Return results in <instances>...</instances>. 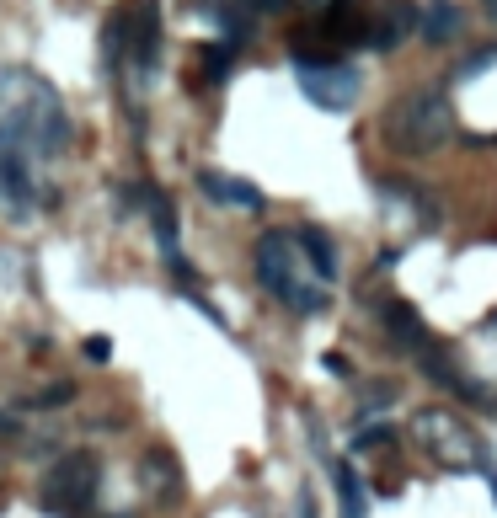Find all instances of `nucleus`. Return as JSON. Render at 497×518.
<instances>
[{"label": "nucleus", "instance_id": "9b49d317", "mask_svg": "<svg viewBox=\"0 0 497 518\" xmlns=\"http://www.w3.org/2000/svg\"><path fill=\"white\" fill-rule=\"evenodd\" d=\"M380 326H385V337H391L396 348H407V353L433 342V332L423 326V316H417V305H407V300H385L380 305Z\"/></svg>", "mask_w": 497, "mask_h": 518}, {"label": "nucleus", "instance_id": "423d86ee", "mask_svg": "<svg viewBox=\"0 0 497 518\" xmlns=\"http://www.w3.org/2000/svg\"><path fill=\"white\" fill-rule=\"evenodd\" d=\"M294 81H300V91L321 113H348V107L364 97V75L353 65H343V59H337V65H294Z\"/></svg>", "mask_w": 497, "mask_h": 518}, {"label": "nucleus", "instance_id": "aec40b11", "mask_svg": "<svg viewBox=\"0 0 497 518\" xmlns=\"http://www.w3.org/2000/svg\"><path fill=\"white\" fill-rule=\"evenodd\" d=\"M321 364H326V369H332V374H337V380H348V374H353V364H348V358H343V353H326V358H321Z\"/></svg>", "mask_w": 497, "mask_h": 518}, {"label": "nucleus", "instance_id": "393cba45", "mask_svg": "<svg viewBox=\"0 0 497 518\" xmlns=\"http://www.w3.org/2000/svg\"><path fill=\"white\" fill-rule=\"evenodd\" d=\"M487 332H492V337H497V310H492V321H487Z\"/></svg>", "mask_w": 497, "mask_h": 518}, {"label": "nucleus", "instance_id": "4be33fe9", "mask_svg": "<svg viewBox=\"0 0 497 518\" xmlns=\"http://www.w3.org/2000/svg\"><path fill=\"white\" fill-rule=\"evenodd\" d=\"M246 6H252V11H289L294 0H246Z\"/></svg>", "mask_w": 497, "mask_h": 518}, {"label": "nucleus", "instance_id": "ddd939ff", "mask_svg": "<svg viewBox=\"0 0 497 518\" xmlns=\"http://www.w3.org/2000/svg\"><path fill=\"white\" fill-rule=\"evenodd\" d=\"M417 33H423V43H433V49L455 43L460 38V6L455 0H428V6L417 11Z\"/></svg>", "mask_w": 497, "mask_h": 518}, {"label": "nucleus", "instance_id": "f03ea898", "mask_svg": "<svg viewBox=\"0 0 497 518\" xmlns=\"http://www.w3.org/2000/svg\"><path fill=\"white\" fill-rule=\"evenodd\" d=\"M380 134L396 155H433L455 139V107H449L444 91L417 86L407 97H396L380 118Z\"/></svg>", "mask_w": 497, "mask_h": 518}, {"label": "nucleus", "instance_id": "6ab92c4d", "mask_svg": "<svg viewBox=\"0 0 497 518\" xmlns=\"http://www.w3.org/2000/svg\"><path fill=\"white\" fill-rule=\"evenodd\" d=\"M81 353L91 358V364H107V358H113V342H107V337H86Z\"/></svg>", "mask_w": 497, "mask_h": 518}, {"label": "nucleus", "instance_id": "412c9836", "mask_svg": "<svg viewBox=\"0 0 497 518\" xmlns=\"http://www.w3.org/2000/svg\"><path fill=\"white\" fill-rule=\"evenodd\" d=\"M17 433H22V422H17V417H11V412H6V406H0V438H17Z\"/></svg>", "mask_w": 497, "mask_h": 518}, {"label": "nucleus", "instance_id": "1a4fd4ad", "mask_svg": "<svg viewBox=\"0 0 497 518\" xmlns=\"http://www.w3.org/2000/svg\"><path fill=\"white\" fill-rule=\"evenodd\" d=\"M198 193L220 203V209H246V214L262 209V187L246 177H230V171H198Z\"/></svg>", "mask_w": 497, "mask_h": 518}, {"label": "nucleus", "instance_id": "6e6552de", "mask_svg": "<svg viewBox=\"0 0 497 518\" xmlns=\"http://www.w3.org/2000/svg\"><path fill=\"white\" fill-rule=\"evenodd\" d=\"M139 486L150 492L155 508H177L182 492H188V481H182V465H177V454L172 449H145V460H139Z\"/></svg>", "mask_w": 497, "mask_h": 518}, {"label": "nucleus", "instance_id": "5701e85b", "mask_svg": "<svg viewBox=\"0 0 497 518\" xmlns=\"http://www.w3.org/2000/svg\"><path fill=\"white\" fill-rule=\"evenodd\" d=\"M294 508H300V518H316V502H310V492H300V502H294Z\"/></svg>", "mask_w": 497, "mask_h": 518}, {"label": "nucleus", "instance_id": "f8f14e48", "mask_svg": "<svg viewBox=\"0 0 497 518\" xmlns=\"http://www.w3.org/2000/svg\"><path fill=\"white\" fill-rule=\"evenodd\" d=\"M294 246H300V257L310 262V273H316V284H337V246H332V235L316 230V225H300L294 230Z\"/></svg>", "mask_w": 497, "mask_h": 518}, {"label": "nucleus", "instance_id": "2eb2a0df", "mask_svg": "<svg viewBox=\"0 0 497 518\" xmlns=\"http://www.w3.org/2000/svg\"><path fill=\"white\" fill-rule=\"evenodd\" d=\"M230 59H236V49H230V43H209V49H204V81H225Z\"/></svg>", "mask_w": 497, "mask_h": 518}, {"label": "nucleus", "instance_id": "b1692460", "mask_svg": "<svg viewBox=\"0 0 497 518\" xmlns=\"http://www.w3.org/2000/svg\"><path fill=\"white\" fill-rule=\"evenodd\" d=\"M481 11H487V17L497 22V0H481Z\"/></svg>", "mask_w": 497, "mask_h": 518}, {"label": "nucleus", "instance_id": "f3484780", "mask_svg": "<svg viewBox=\"0 0 497 518\" xmlns=\"http://www.w3.org/2000/svg\"><path fill=\"white\" fill-rule=\"evenodd\" d=\"M391 444H396L391 428H364L359 438H353V449H391Z\"/></svg>", "mask_w": 497, "mask_h": 518}, {"label": "nucleus", "instance_id": "4468645a", "mask_svg": "<svg viewBox=\"0 0 497 518\" xmlns=\"http://www.w3.org/2000/svg\"><path fill=\"white\" fill-rule=\"evenodd\" d=\"M332 486H337V508H343V518H369V492H364L359 470L348 460H332Z\"/></svg>", "mask_w": 497, "mask_h": 518}, {"label": "nucleus", "instance_id": "f257e3e1", "mask_svg": "<svg viewBox=\"0 0 497 518\" xmlns=\"http://www.w3.org/2000/svg\"><path fill=\"white\" fill-rule=\"evenodd\" d=\"M252 273H257V284L268 289L278 305L294 310V316H326V305H332V294H326L316 278H305L300 246H294V230H262L257 235Z\"/></svg>", "mask_w": 497, "mask_h": 518}, {"label": "nucleus", "instance_id": "7ed1b4c3", "mask_svg": "<svg viewBox=\"0 0 497 518\" xmlns=\"http://www.w3.org/2000/svg\"><path fill=\"white\" fill-rule=\"evenodd\" d=\"M412 433H417V444H423V454H428L439 470H455V476H471V470H481V476H497L492 449L481 444V438L465 428L455 412H444V406H428V412H417V417H412Z\"/></svg>", "mask_w": 497, "mask_h": 518}, {"label": "nucleus", "instance_id": "9d476101", "mask_svg": "<svg viewBox=\"0 0 497 518\" xmlns=\"http://www.w3.org/2000/svg\"><path fill=\"white\" fill-rule=\"evenodd\" d=\"M145 209H150V225H155V241H161L166 262L177 268V278H188V284H193V268L177 257V209H172V198H166L155 182H145Z\"/></svg>", "mask_w": 497, "mask_h": 518}, {"label": "nucleus", "instance_id": "dca6fc26", "mask_svg": "<svg viewBox=\"0 0 497 518\" xmlns=\"http://www.w3.org/2000/svg\"><path fill=\"white\" fill-rule=\"evenodd\" d=\"M492 65H497V49H476L455 65V81H476V75H487Z\"/></svg>", "mask_w": 497, "mask_h": 518}, {"label": "nucleus", "instance_id": "a211bd4d", "mask_svg": "<svg viewBox=\"0 0 497 518\" xmlns=\"http://www.w3.org/2000/svg\"><path fill=\"white\" fill-rule=\"evenodd\" d=\"M380 401H396V385H391V380L364 385V412H380Z\"/></svg>", "mask_w": 497, "mask_h": 518}, {"label": "nucleus", "instance_id": "39448f33", "mask_svg": "<svg viewBox=\"0 0 497 518\" xmlns=\"http://www.w3.org/2000/svg\"><path fill=\"white\" fill-rule=\"evenodd\" d=\"M129 11V33H123V75L134 70L139 86L155 81V65H161V11L155 0H134Z\"/></svg>", "mask_w": 497, "mask_h": 518}, {"label": "nucleus", "instance_id": "a878e982", "mask_svg": "<svg viewBox=\"0 0 497 518\" xmlns=\"http://www.w3.org/2000/svg\"><path fill=\"white\" fill-rule=\"evenodd\" d=\"M492 502H497V476H492Z\"/></svg>", "mask_w": 497, "mask_h": 518}, {"label": "nucleus", "instance_id": "0eeeda50", "mask_svg": "<svg viewBox=\"0 0 497 518\" xmlns=\"http://www.w3.org/2000/svg\"><path fill=\"white\" fill-rule=\"evenodd\" d=\"M417 33V6L412 0H369V43L364 49L391 54Z\"/></svg>", "mask_w": 497, "mask_h": 518}, {"label": "nucleus", "instance_id": "20e7f679", "mask_svg": "<svg viewBox=\"0 0 497 518\" xmlns=\"http://www.w3.org/2000/svg\"><path fill=\"white\" fill-rule=\"evenodd\" d=\"M97 492H102V460L91 449H70V454H59L49 465V476H43L38 508L49 518H91Z\"/></svg>", "mask_w": 497, "mask_h": 518}]
</instances>
